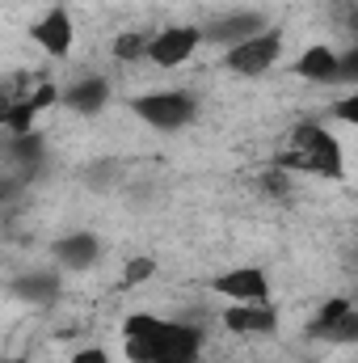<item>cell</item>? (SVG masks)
I'll return each instance as SVG.
<instances>
[{
	"mask_svg": "<svg viewBox=\"0 0 358 363\" xmlns=\"http://www.w3.org/2000/svg\"><path fill=\"white\" fill-rule=\"evenodd\" d=\"M122 355L127 363H198L207 347V330L185 317H156V313H127L122 317Z\"/></svg>",
	"mask_w": 358,
	"mask_h": 363,
	"instance_id": "6da1fadb",
	"label": "cell"
},
{
	"mask_svg": "<svg viewBox=\"0 0 358 363\" xmlns=\"http://www.w3.org/2000/svg\"><path fill=\"white\" fill-rule=\"evenodd\" d=\"M270 165H278V169L291 174V178L342 182L346 178V148H342V140L333 135V127H325V123H316V118H304V123H295V127L278 140Z\"/></svg>",
	"mask_w": 358,
	"mask_h": 363,
	"instance_id": "7a4b0ae2",
	"label": "cell"
},
{
	"mask_svg": "<svg viewBox=\"0 0 358 363\" xmlns=\"http://www.w3.org/2000/svg\"><path fill=\"white\" fill-rule=\"evenodd\" d=\"M59 106V81L38 68H17L0 77V131H30L38 114Z\"/></svg>",
	"mask_w": 358,
	"mask_h": 363,
	"instance_id": "3957f363",
	"label": "cell"
},
{
	"mask_svg": "<svg viewBox=\"0 0 358 363\" xmlns=\"http://www.w3.org/2000/svg\"><path fill=\"white\" fill-rule=\"evenodd\" d=\"M127 110H131L144 127H152V131H161V135H178V131H185V127L198 118V93H190V89H148V93L127 97Z\"/></svg>",
	"mask_w": 358,
	"mask_h": 363,
	"instance_id": "277c9868",
	"label": "cell"
},
{
	"mask_svg": "<svg viewBox=\"0 0 358 363\" xmlns=\"http://www.w3.org/2000/svg\"><path fill=\"white\" fill-rule=\"evenodd\" d=\"M282 51H287V30H282L278 21H270L266 30H258L253 38H245V43H236V47L224 51V68H228L232 77L258 81V77H266V72L278 68Z\"/></svg>",
	"mask_w": 358,
	"mask_h": 363,
	"instance_id": "5b68a950",
	"label": "cell"
},
{
	"mask_svg": "<svg viewBox=\"0 0 358 363\" xmlns=\"http://www.w3.org/2000/svg\"><path fill=\"white\" fill-rule=\"evenodd\" d=\"M202 47V34H198V21H169L161 30L148 34V55L144 64H156L161 72H173L181 64H190Z\"/></svg>",
	"mask_w": 358,
	"mask_h": 363,
	"instance_id": "8992f818",
	"label": "cell"
},
{
	"mask_svg": "<svg viewBox=\"0 0 358 363\" xmlns=\"http://www.w3.org/2000/svg\"><path fill=\"white\" fill-rule=\"evenodd\" d=\"M312 342H325V347H354L358 342V308L350 296H329L312 317H308V330H304Z\"/></svg>",
	"mask_w": 358,
	"mask_h": 363,
	"instance_id": "52a82bcc",
	"label": "cell"
},
{
	"mask_svg": "<svg viewBox=\"0 0 358 363\" xmlns=\"http://www.w3.org/2000/svg\"><path fill=\"white\" fill-rule=\"evenodd\" d=\"M25 38L55 64L72 60V47H76V17L64 9V4H51L42 9L30 26H25Z\"/></svg>",
	"mask_w": 358,
	"mask_h": 363,
	"instance_id": "ba28073f",
	"label": "cell"
},
{
	"mask_svg": "<svg viewBox=\"0 0 358 363\" xmlns=\"http://www.w3.org/2000/svg\"><path fill=\"white\" fill-rule=\"evenodd\" d=\"M0 169L34 186L38 174L47 169V135L38 127H30V131H4V140H0Z\"/></svg>",
	"mask_w": 358,
	"mask_h": 363,
	"instance_id": "9c48e42d",
	"label": "cell"
},
{
	"mask_svg": "<svg viewBox=\"0 0 358 363\" xmlns=\"http://www.w3.org/2000/svg\"><path fill=\"white\" fill-rule=\"evenodd\" d=\"M270 17L262 9H228V13H215L211 21H198V34H202V47H236L245 38H253L258 30H266Z\"/></svg>",
	"mask_w": 358,
	"mask_h": 363,
	"instance_id": "30bf717a",
	"label": "cell"
},
{
	"mask_svg": "<svg viewBox=\"0 0 358 363\" xmlns=\"http://www.w3.org/2000/svg\"><path fill=\"white\" fill-rule=\"evenodd\" d=\"M101 258H105V241L89 228H72V233H59L51 241V267L59 274H85Z\"/></svg>",
	"mask_w": 358,
	"mask_h": 363,
	"instance_id": "8fae6325",
	"label": "cell"
},
{
	"mask_svg": "<svg viewBox=\"0 0 358 363\" xmlns=\"http://www.w3.org/2000/svg\"><path fill=\"white\" fill-rule=\"evenodd\" d=\"M211 291L224 296L228 304H249V300H274V283L266 267H228L211 279Z\"/></svg>",
	"mask_w": 358,
	"mask_h": 363,
	"instance_id": "7c38bea8",
	"label": "cell"
},
{
	"mask_svg": "<svg viewBox=\"0 0 358 363\" xmlns=\"http://www.w3.org/2000/svg\"><path fill=\"white\" fill-rule=\"evenodd\" d=\"M219 321H224L228 334H241V338H270V334H278L282 313H278L274 300H249V304H228V308L219 313Z\"/></svg>",
	"mask_w": 358,
	"mask_h": 363,
	"instance_id": "4fadbf2b",
	"label": "cell"
},
{
	"mask_svg": "<svg viewBox=\"0 0 358 363\" xmlns=\"http://www.w3.org/2000/svg\"><path fill=\"white\" fill-rule=\"evenodd\" d=\"M110 97H114V89H110V81L101 72H81V77H72V81L59 85V106L68 114H81V118L101 114L110 106Z\"/></svg>",
	"mask_w": 358,
	"mask_h": 363,
	"instance_id": "5bb4252c",
	"label": "cell"
},
{
	"mask_svg": "<svg viewBox=\"0 0 358 363\" xmlns=\"http://www.w3.org/2000/svg\"><path fill=\"white\" fill-rule=\"evenodd\" d=\"M8 296L21 300V304H30V308H51L64 296V274L55 271V267H30V271L8 279Z\"/></svg>",
	"mask_w": 358,
	"mask_h": 363,
	"instance_id": "9a60e30c",
	"label": "cell"
},
{
	"mask_svg": "<svg viewBox=\"0 0 358 363\" xmlns=\"http://www.w3.org/2000/svg\"><path fill=\"white\" fill-rule=\"evenodd\" d=\"M337 68H342V51L325 43H312L291 60V72L308 85H337Z\"/></svg>",
	"mask_w": 358,
	"mask_h": 363,
	"instance_id": "2e32d148",
	"label": "cell"
},
{
	"mask_svg": "<svg viewBox=\"0 0 358 363\" xmlns=\"http://www.w3.org/2000/svg\"><path fill=\"white\" fill-rule=\"evenodd\" d=\"M81 178H85L89 190H114L118 182L127 178V165H122L118 157H97V161L85 165V174H81Z\"/></svg>",
	"mask_w": 358,
	"mask_h": 363,
	"instance_id": "e0dca14e",
	"label": "cell"
},
{
	"mask_svg": "<svg viewBox=\"0 0 358 363\" xmlns=\"http://www.w3.org/2000/svg\"><path fill=\"white\" fill-rule=\"evenodd\" d=\"M110 51H114L118 64H139V60L148 55V34H144V30H122Z\"/></svg>",
	"mask_w": 358,
	"mask_h": 363,
	"instance_id": "ac0fdd59",
	"label": "cell"
},
{
	"mask_svg": "<svg viewBox=\"0 0 358 363\" xmlns=\"http://www.w3.org/2000/svg\"><path fill=\"white\" fill-rule=\"evenodd\" d=\"M258 190H262L266 199H274V203H287V199H291V190H295V178H291V174H282L278 165H270V169L258 174Z\"/></svg>",
	"mask_w": 358,
	"mask_h": 363,
	"instance_id": "d6986e66",
	"label": "cell"
},
{
	"mask_svg": "<svg viewBox=\"0 0 358 363\" xmlns=\"http://www.w3.org/2000/svg\"><path fill=\"white\" fill-rule=\"evenodd\" d=\"M152 274H156V258L135 254V258H127V262H122V287H139V283H148Z\"/></svg>",
	"mask_w": 358,
	"mask_h": 363,
	"instance_id": "ffe728a7",
	"label": "cell"
},
{
	"mask_svg": "<svg viewBox=\"0 0 358 363\" xmlns=\"http://www.w3.org/2000/svg\"><path fill=\"white\" fill-rule=\"evenodd\" d=\"M25 190H30V182H21V178H13V174H4V169H0V211L21 207Z\"/></svg>",
	"mask_w": 358,
	"mask_h": 363,
	"instance_id": "44dd1931",
	"label": "cell"
},
{
	"mask_svg": "<svg viewBox=\"0 0 358 363\" xmlns=\"http://www.w3.org/2000/svg\"><path fill=\"white\" fill-rule=\"evenodd\" d=\"M337 85H342V89H354V85H358V47H346V51H342Z\"/></svg>",
	"mask_w": 358,
	"mask_h": 363,
	"instance_id": "7402d4cb",
	"label": "cell"
},
{
	"mask_svg": "<svg viewBox=\"0 0 358 363\" xmlns=\"http://www.w3.org/2000/svg\"><path fill=\"white\" fill-rule=\"evenodd\" d=\"M333 118L337 123H354L358 118V89H346V97L333 101Z\"/></svg>",
	"mask_w": 358,
	"mask_h": 363,
	"instance_id": "603a6c76",
	"label": "cell"
},
{
	"mask_svg": "<svg viewBox=\"0 0 358 363\" xmlns=\"http://www.w3.org/2000/svg\"><path fill=\"white\" fill-rule=\"evenodd\" d=\"M72 363H110V351L105 347H85V351H76Z\"/></svg>",
	"mask_w": 358,
	"mask_h": 363,
	"instance_id": "cb8c5ba5",
	"label": "cell"
},
{
	"mask_svg": "<svg viewBox=\"0 0 358 363\" xmlns=\"http://www.w3.org/2000/svg\"><path fill=\"white\" fill-rule=\"evenodd\" d=\"M0 363H34L30 355H0Z\"/></svg>",
	"mask_w": 358,
	"mask_h": 363,
	"instance_id": "d4e9b609",
	"label": "cell"
}]
</instances>
